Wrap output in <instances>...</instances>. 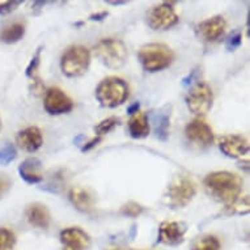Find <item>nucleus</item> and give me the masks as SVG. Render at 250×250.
<instances>
[{
    "label": "nucleus",
    "instance_id": "1",
    "mask_svg": "<svg viewBox=\"0 0 250 250\" xmlns=\"http://www.w3.org/2000/svg\"><path fill=\"white\" fill-rule=\"evenodd\" d=\"M242 178L230 172H213L205 178V188L207 193L216 201L229 203L241 195Z\"/></svg>",
    "mask_w": 250,
    "mask_h": 250
},
{
    "label": "nucleus",
    "instance_id": "2",
    "mask_svg": "<svg viewBox=\"0 0 250 250\" xmlns=\"http://www.w3.org/2000/svg\"><path fill=\"white\" fill-rule=\"evenodd\" d=\"M174 61V53L164 43H148L140 47L139 62L148 72H157L168 68Z\"/></svg>",
    "mask_w": 250,
    "mask_h": 250
},
{
    "label": "nucleus",
    "instance_id": "3",
    "mask_svg": "<svg viewBox=\"0 0 250 250\" xmlns=\"http://www.w3.org/2000/svg\"><path fill=\"white\" fill-rule=\"evenodd\" d=\"M128 97V85L121 78L104 79L96 88V99L103 106L117 107L122 105Z\"/></svg>",
    "mask_w": 250,
    "mask_h": 250
},
{
    "label": "nucleus",
    "instance_id": "4",
    "mask_svg": "<svg viewBox=\"0 0 250 250\" xmlns=\"http://www.w3.org/2000/svg\"><path fill=\"white\" fill-rule=\"evenodd\" d=\"M96 57L111 70H118L127 62L128 51L123 41L117 38H105L96 45Z\"/></svg>",
    "mask_w": 250,
    "mask_h": 250
},
{
    "label": "nucleus",
    "instance_id": "5",
    "mask_svg": "<svg viewBox=\"0 0 250 250\" xmlns=\"http://www.w3.org/2000/svg\"><path fill=\"white\" fill-rule=\"evenodd\" d=\"M89 64L90 53L84 46H70L62 55V72L68 78H79L84 75L89 68Z\"/></svg>",
    "mask_w": 250,
    "mask_h": 250
},
{
    "label": "nucleus",
    "instance_id": "6",
    "mask_svg": "<svg viewBox=\"0 0 250 250\" xmlns=\"http://www.w3.org/2000/svg\"><path fill=\"white\" fill-rule=\"evenodd\" d=\"M213 103V93L211 86L205 82H198L190 88L186 96V105L191 113L197 115L207 114Z\"/></svg>",
    "mask_w": 250,
    "mask_h": 250
},
{
    "label": "nucleus",
    "instance_id": "7",
    "mask_svg": "<svg viewBox=\"0 0 250 250\" xmlns=\"http://www.w3.org/2000/svg\"><path fill=\"white\" fill-rule=\"evenodd\" d=\"M197 194V184L190 177L178 176L168 189L169 203L173 207H185Z\"/></svg>",
    "mask_w": 250,
    "mask_h": 250
},
{
    "label": "nucleus",
    "instance_id": "8",
    "mask_svg": "<svg viewBox=\"0 0 250 250\" xmlns=\"http://www.w3.org/2000/svg\"><path fill=\"white\" fill-rule=\"evenodd\" d=\"M178 21L180 17L169 3L156 5L148 13V25L153 30H168L177 25Z\"/></svg>",
    "mask_w": 250,
    "mask_h": 250
},
{
    "label": "nucleus",
    "instance_id": "9",
    "mask_svg": "<svg viewBox=\"0 0 250 250\" xmlns=\"http://www.w3.org/2000/svg\"><path fill=\"white\" fill-rule=\"evenodd\" d=\"M43 107L50 115L66 114L74 109V103L59 88H50L45 93Z\"/></svg>",
    "mask_w": 250,
    "mask_h": 250
},
{
    "label": "nucleus",
    "instance_id": "10",
    "mask_svg": "<svg viewBox=\"0 0 250 250\" xmlns=\"http://www.w3.org/2000/svg\"><path fill=\"white\" fill-rule=\"evenodd\" d=\"M185 135L189 142L201 148H207L213 143V132L208 125L201 118L193 119L185 128Z\"/></svg>",
    "mask_w": 250,
    "mask_h": 250
},
{
    "label": "nucleus",
    "instance_id": "11",
    "mask_svg": "<svg viewBox=\"0 0 250 250\" xmlns=\"http://www.w3.org/2000/svg\"><path fill=\"white\" fill-rule=\"evenodd\" d=\"M227 22L223 16H213L202 21L197 26L198 37L205 42H216L226 32Z\"/></svg>",
    "mask_w": 250,
    "mask_h": 250
},
{
    "label": "nucleus",
    "instance_id": "12",
    "mask_svg": "<svg viewBox=\"0 0 250 250\" xmlns=\"http://www.w3.org/2000/svg\"><path fill=\"white\" fill-rule=\"evenodd\" d=\"M186 224L182 222H164L159 228V242L168 246H177L184 242Z\"/></svg>",
    "mask_w": 250,
    "mask_h": 250
},
{
    "label": "nucleus",
    "instance_id": "13",
    "mask_svg": "<svg viewBox=\"0 0 250 250\" xmlns=\"http://www.w3.org/2000/svg\"><path fill=\"white\" fill-rule=\"evenodd\" d=\"M61 242L63 250H86L90 245V237L82 228L72 227L62 230Z\"/></svg>",
    "mask_w": 250,
    "mask_h": 250
},
{
    "label": "nucleus",
    "instance_id": "14",
    "mask_svg": "<svg viewBox=\"0 0 250 250\" xmlns=\"http://www.w3.org/2000/svg\"><path fill=\"white\" fill-rule=\"evenodd\" d=\"M220 151L230 159H240L249 151V144L241 135H224L219 139Z\"/></svg>",
    "mask_w": 250,
    "mask_h": 250
},
{
    "label": "nucleus",
    "instance_id": "15",
    "mask_svg": "<svg viewBox=\"0 0 250 250\" xmlns=\"http://www.w3.org/2000/svg\"><path fill=\"white\" fill-rule=\"evenodd\" d=\"M16 142L19 147L22 148L26 152L38 151L43 144V136H42L41 130L36 126L24 128L16 136Z\"/></svg>",
    "mask_w": 250,
    "mask_h": 250
},
{
    "label": "nucleus",
    "instance_id": "16",
    "mask_svg": "<svg viewBox=\"0 0 250 250\" xmlns=\"http://www.w3.org/2000/svg\"><path fill=\"white\" fill-rule=\"evenodd\" d=\"M20 177L26 184H40L43 180L42 174V163L37 157H29L19 167Z\"/></svg>",
    "mask_w": 250,
    "mask_h": 250
},
{
    "label": "nucleus",
    "instance_id": "17",
    "mask_svg": "<svg viewBox=\"0 0 250 250\" xmlns=\"http://www.w3.org/2000/svg\"><path fill=\"white\" fill-rule=\"evenodd\" d=\"M26 219L32 226L42 229H46L50 226V220H51L49 209L42 203H32L29 206L26 208Z\"/></svg>",
    "mask_w": 250,
    "mask_h": 250
},
{
    "label": "nucleus",
    "instance_id": "18",
    "mask_svg": "<svg viewBox=\"0 0 250 250\" xmlns=\"http://www.w3.org/2000/svg\"><path fill=\"white\" fill-rule=\"evenodd\" d=\"M70 201L82 212H90L95 207V198L88 189L76 186L70 190Z\"/></svg>",
    "mask_w": 250,
    "mask_h": 250
},
{
    "label": "nucleus",
    "instance_id": "19",
    "mask_svg": "<svg viewBox=\"0 0 250 250\" xmlns=\"http://www.w3.org/2000/svg\"><path fill=\"white\" fill-rule=\"evenodd\" d=\"M149 122L148 117L143 111H138L128 121V134L134 139H143L149 135Z\"/></svg>",
    "mask_w": 250,
    "mask_h": 250
},
{
    "label": "nucleus",
    "instance_id": "20",
    "mask_svg": "<svg viewBox=\"0 0 250 250\" xmlns=\"http://www.w3.org/2000/svg\"><path fill=\"white\" fill-rule=\"evenodd\" d=\"M156 135L161 140H167L169 135V126H170V106H165L156 113L155 115Z\"/></svg>",
    "mask_w": 250,
    "mask_h": 250
},
{
    "label": "nucleus",
    "instance_id": "21",
    "mask_svg": "<svg viewBox=\"0 0 250 250\" xmlns=\"http://www.w3.org/2000/svg\"><path fill=\"white\" fill-rule=\"evenodd\" d=\"M25 25L22 22H12L0 30V41L4 43H16L24 37Z\"/></svg>",
    "mask_w": 250,
    "mask_h": 250
},
{
    "label": "nucleus",
    "instance_id": "22",
    "mask_svg": "<svg viewBox=\"0 0 250 250\" xmlns=\"http://www.w3.org/2000/svg\"><path fill=\"white\" fill-rule=\"evenodd\" d=\"M249 212V197L248 195H240L229 203H227L224 207V213L230 215H245Z\"/></svg>",
    "mask_w": 250,
    "mask_h": 250
},
{
    "label": "nucleus",
    "instance_id": "23",
    "mask_svg": "<svg viewBox=\"0 0 250 250\" xmlns=\"http://www.w3.org/2000/svg\"><path fill=\"white\" fill-rule=\"evenodd\" d=\"M41 50L42 47H38L36 54L32 58V61L29 63V66L26 67V71H25L26 76L34 83V89L36 90H38V88H42V82L38 76V68H40V63H41Z\"/></svg>",
    "mask_w": 250,
    "mask_h": 250
},
{
    "label": "nucleus",
    "instance_id": "24",
    "mask_svg": "<svg viewBox=\"0 0 250 250\" xmlns=\"http://www.w3.org/2000/svg\"><path fill=\"white\" fill-rule=\"evenodd\" d=\"M191 250H220V241L215 236L207 234L198 238L193 244Z\"/></svg>",
    "mask_w": 250,
    "mask_h": 250
},
{
    "label": "nucleus",
    "instance_id": "25",
    "mask_svg": "<svg viewBox=\"0 0 250 250\" xmlns=\"http://www.w3.org/2000/svg\"><path fill=\"white\" fill-rule=\"evenodd\" d=\"M16 245V237L12 230L0 228V250H13Z\"/></svg>",
    "mask_w": 250,
    "mask_h": 250
},
{
    "label": "nucleus",
    "instance_id": "26",
    "mask_svg": "<svg viewBox=\"0 0 250 250\" xmlns=\"http://www.w3.org/2000/svg\"><path fill=\"white\" fill-rule=\"evenodd\" d=\"M118 125L119 118H117V117H110V118L104 119L103 122H100L95 127V131L97 134V136L105 135V134H109L110 131H113Z\"/></svg>",
    "mask_w": 250,
    "mask_h": 250
},
{
    "label": "nucleus",
    "instance_id": "27",
    "mask_svg": "<svg viewBox=\"0 0 250 250\" xmlns=\"http://www.w3.org/2000/svg\"><path fill=\"white\" fill-rule=\"evenodd\" d=\"M17 157L16 147L11 143L4 144L3 147H0V164L8 165L11 164Z\"/></svg>",
    "mask_w": 250,
    "mask_h": 250
},
{
    "label": "nucleus",
    "instance_id": "28",
    "mask_svg": "<svg viewBox=\"0 0 250 250\" xmlns=\"http://www.w3.org/2000/svg\"><path fill=\"white\" fill-rule=\"evenodd\" d=\"M242 43V34L241 30H234L233 33L230 34L228 40L226 41V46L228 51H234L236 49H238Z\"/></svg>",
    "mask_w": 250,
    "mask_h": 250
},
{
    "label": "nucleus",
    "instance_id": "29",
    "mask_svg": "<svg viewBox=\"0 0 250 250\" xmlns=\"http://www.w3.org/2000/svg\"><path fill=\"white\" fill-rule=\"evenodd\" d=\"M121 212L123 215H126V216H131V217H136L139 216L140 213L143 212V207L135 202H128L127 205H125L121 208Z\"/></svg>",
    "mask_w": 250,
    "mask_h": 250
},
{
    "label": "nucleus",
    "instance_id": "30",
    "mask_svg": "<svg viewBox=\"0 0 250 250\" xmlns=\"http://www.w3.org/2000/svg\"><path fill=\"white\" fill-rule=\"evenodd\" d=\"M21 1H5V3H0V16H4L8 13L13 12L15 9L20 7Z\"/></svg>",
    "mask_w": 250,
    "mask_h": 250
},
{
    "label": "nucleus",
    "instance_id": "31",
    "mask_svg": "<svg viewBox=\"0 0 250 250\" xmlns=\"http://www.w3.org/2000/svg\"><path fill=\"white\" fill-rule=\"evenodd\" d=\"M9 186H11V180H9L8 177L0 176V198L8 191Z\"/></svg>",
    "mask_w": 250,
    "mask_h": 250
},
{
    "label": "nucleus",
    "instance_id": "32",
    "mask_svg": "<svg viewBox=\"0 0 250 250\" xmlns=\"http://www.w3.org/2000/svg\"><path fill=\"white\" fill-rule=\"evenodd\" d=\"M100 142H101V136H96V138H93V139H90L88 143L84 144V147L82 148V151L83 152L89 151V149H92V148H95Z\"/></svg>",
    "mask_w": 250,
    "mask_h": 250
},
{
    "label": "nucleus",
    "instance_id": "33",
    "mask_svg": "<svg viewBox=\"0 0 250 250\" xmlns=\"http://www.w3.org/2000/svg\"><path fill=\"white\" fill-rule=\"evenodd\" d=\"M107 12H100V13H95V15H92L90 16V20L92 21H101L104 19H106Z\"/></svg>",
    "mask_w": 250,
    "mask_h": 250
},
{
    "label": "nucleus",
    "instance_id": "34",
    "mask_svg": "<svg viewBox=\"0 0 250 250\" xmlns=\"http://www.w3.org/2000/svg\"><path fill=\"white\" fill-rule=\"evenodd\" d=\"M139 109H140V104L139 103H135V104H132L131 106H128L127 113L130 115H134V114H135V113H138V111H139Z\"/></svg>",
    "mask_w": 250,
    "mask_h": 250
},
{
    "label": "nucleus",
    "instance_id": "35",
    "mask_svg": "<svg viewBox=\"0 0 250 250\" xmlns=\"http://www.w3.org/2000/svg\"><path fill=\"white\" fill-rule=\"evenodd\" d=\"M109 3L113 5H119V4H126L127 1H109Z\"/></svg>",
    "mask_w": 250,
    "mask_h": 250
},
{
    "label": "nucleus",
    "instance_id": "36",
    "mask_svg": "<svg viewBox=\"0 0 250 250\" xmlns=\"http://www.w3.org/2000/svg\"><path fill=\"white\" fill-rule=\"evenodd\" d=\"M0 130H1V119H0Z\"/></svg>",
    "mask_w": 250,
    "mask_h": 250
}]
</instances>
